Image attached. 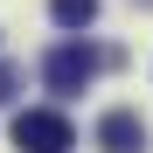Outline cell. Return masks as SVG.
<instances>
[{
	"label": "cell",
	"mask_w": 153,
	"mask_h": 153,
	"mask_svg": "<svg viewBox=\"0 0 153 153\" xmlns=\"http://www.w3.org/2000/svg\"><path fill=\"white\" fill-rule=\"evenodd\" d=\"M105 63H111V56H97L84 35H70V42H56V49L42 56V76H49V91H56V97H76V91H84Z\"/></svg>",
	"instance_id": "1"
},
{
	"label": "cell",
	"mask_w": 153,
	"mask_h": 153,
	"mask_svg": "<svg viewBox=\"0 0 153 153\" xmlns=\"http://www.w3.org/2000/svg\"><path fill=\"white\" fill-rule=\"evenodd\" d=\"M14 146L21 153H70L76 146V132H70V118L63 111H49V105H35V111H14Z\"/></svg>",
	"instance_id": "2"
},
{
	"label": "cell",
	"mask_w": 153,
	"mask_h": 153,
	"mask_svg": "<svg viewBox=\"0 0 153 153\" xmlns=\"http://www.w3.org/2000/svg\"><path fill=\"white\" fill-rule=\"evenodd\" d=\"M97 146H105V153H146V118L139 111H105V118H97Z\"/></svg>",
	"instance_id": "3"
},
{
	"label": "cell",
	"mask_w": 153,
	"mask_h": 153,
	"mask_svg": "<svg viewBox=\"0 0 153 153\" xmlns=\"http://www.w3.org/2000/svg\"><path fill=\"white\" fill-rule=\"evenodd\" d=\"M49 21H56L63 35H84L97 21V0H49Z\"/></svg>",
	"instance_id": "4"
},
{
	"label": "cell",
	"mask_w": 153,
	"mask_h": 153,
	"mask_svg": "<svg viewBox=\"0 0 153 153\" xmlns=\"http://www.w3.org/2000/svg\"><path fill=\"white\" fill-rule=\"evenodd\" d=\"M14 91H21V70H14V63H0V105H7Z\"/></svg>",
	"instance_id": "5"
}]
</instances>
